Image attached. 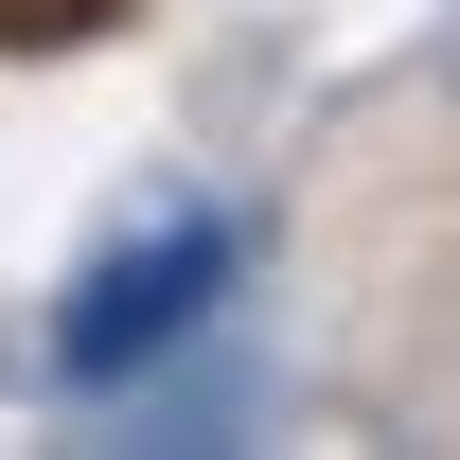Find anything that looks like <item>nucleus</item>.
Listing matches in <instances>:
<instances>
[{
    "label": "nucleus",
    "mask_w": 460,
    "mask_h": 460,
    "mask_svg": "<svg viewBox=\"0 0 460 460\" xmlns=\"http://www.w3.org/2000/svg\"><path fill=\"white\" fill-rule=\"evenodd\" d=\"M213 284H230V213H160V230H124L107 266L71 284L54 354H71V372H124V354H142V337H177Z\"/></svg>",
    "instance_id": "f257e3e1"
}]
</instances>
